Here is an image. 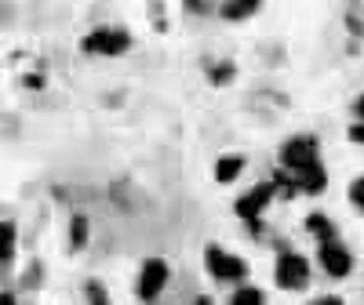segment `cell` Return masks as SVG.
Returning a JSON list of instances; mask_svg holds the SVG:
<instances>
[{
    "label": "cell",
    "instance_id": "obj_1",
    "mask_svg": "<svg viewBox=\"0 0 364 305\" xmlns=\"http://www.w3.org/2000/svg\"><path fill=\"white\" fill-rule=\"evenodd\" d=\"M281 160H284V167H291V171H302V167H310V164H321V160H317V142H314L310 135L288 138V145L281 149Z\"/></svg>",
    "mask_w": 364,
    "mask_h": 305
},
{
    "label": "cell",
    "instance_id": "obj_2",
    "mask_svg": "<svg viewBox=\"0 0 364 305\" xmlns=\"http://www.w3.org/2000/svg\"><path fill=\"white\" fill-rule=\"evenodd\" d=\"M204 262H208V272H211V277H219V280H240L248 272L245 262H240L237 255H226L223 248H208Z\"/></svg>",
    "mask_w": 364,
    "mask_h": 305
},
{
    "label": "cell",
    "instance_id": "obj_3",
    "mask_svg": "<svg viewBox=\"0 0 364 305\" xmlns=\"http://www.w3.org/2000/svg\"><path fill=\"white\" fill-rule=\"evenodd\" d=\"M128 44H132L128 33H124V29H113V26L95 29V33L84 37V51H95V55H120Z\"/></svg>",
    "mask_w": 364,
    "mask_h": 305
},
{
    "label": "cell",
    "instance_id": "obj_4",
    "mask_svg": "<svg viewBox=\"0 0 364 305\" xmlns=\"http://www.w3.org/2000/svg\"><path fill=\"white\" fill-rule=\"evenodd\" d=\"M306 280H310V262L302 258V255L284 251V255L277 258V284H281V287H302Z\"/></svg>",
    "mask_w": 364,
    "mask_h": 305
},
{
    "label": "cell",
    "instance_id": "obj_5",
    "mask_svg": "<svg viewBox=\"0 0 364 305\" xmlns=\"http://www.w3.org/2000/svg\"><path fill=\"white\" fill-rule=\"evenodd\" d=\"M273 193H277V189H273V182H262V186H255L248 196H240V200H237V215H240V218H248L255 233H259V211L273 200Z\"/></svg>",
    "mask_w": 364,
    "mask_h": 305
},
{
    "label": "cell",
    "instance_id": "obj_6",
    "mask_svg": "<svg viewBox=\"0 0 364 305\" xmlns=\"http://www.w3.org/2000/svg\"><path fill=\"white\" fill-rule=\"evenodd\" d=\"M164 284H168V265L161 258H149L142 265V277H139V298L142 301H154L164 291Z\"/></svg>",
    "mask_w": 364,
    "mask_h": 305
},
{
    "label": "cell",
    "instance_id": "obj_7",
    "mask_svg": "<svg viewBox=\"0 0 364 305\" xmlns=\"http://www.w3.org/2000/svg\"><path fill=\"white\" fill-rule=\"evenodd\" d=\"M321 265L328 277H346L350 272V251H343L339 243H321Z\"/></svg>",
    "mask_w": 364,
    "mask_h": 305
},
{
    "label": "cell",
    "instance_id": "obj_8",
    "mask_svg": "<svg viewBox=\"0 0 364 305\" xmlns=\"http://www.w3.org/2000/svg\"><path fill=\"white\" fill-rule=\"evenodd\" d=\"M295 182H299V189H302V193H321V189L328 186V174H324L321 164H310V167L295 171Z\"/></svg>",
    "mask_w": 364,
    "mask_h": 305
},
{
    "label": "cell",
    "instance_id": "obj_9",
    "mask_svg": "<svg viewBox=\"0 0 364 305\" xmlns=\"http://www.w3.org/2000/svg\"><path fill=\"white\" fill-rule=\"evenodd\" d=\"M240 171H245V157H223V160L215 164V178H219V182H233Z\"/></svg>",
    "mask_w": 364,
    "mask_h": 305
},
{
    "label": "cell",
    "instance_id": "obj_10",
    "mask_svg": "<svg viewBox=\"0 0 364 305\" xmlns=\"http://www.w3.org/2000/svg\"><path fill=\"white\" fill-rule=\"evenodd\" d=\"M306 229H310L321 243H331V236H336V226H331L324 215H310V218H306Z\"/></svg>",
    "mask_w": 364,
    "mask_h": 305
},
{
    "label": "cell",
    "instance_id": "obj_11",
    "mask_svg": "<svg viewBox=\"0 0 364 305\" xmlns=\"http://www.w3.org/2000/svg\"><path fill=\"white\" fill-rule=\"evenodd\" d=\"M11 251H15V226L4 222L0 226V262H11Z\"/></svg>",
    "mask_w": 364,
    "mask_h": 305
},
{
    "label": "cell",
    "instance_id": "obj_12",
    "mask_svg": "<svg viewBox=\"0 0 364 305\" xmlns=\"http://www.w3.org/2000/svg\"><path fill=\"white\" fill-rule=\"evenodd\" d=\"M230 305H262V291H259V287H240V291L230 298Z\"/></svg>",
    "mask_w": 364,
    "mask_h": 305
},
{
    "label": "cell",
    "instance_id": "obj_13",
    "mask_svg": "<svg viewBox=\"0 0 364 305\" xmlns=\"http://www.w3.org/2000/svg\"><path fill=\"white\" fill-rule=\"evenodd\" d=\"M255 11V4L248 0V4H237V0H230V4H223V15L226 18H245V15H252Z\"/></svg>",
    "mask_w": 364,
    "mask_h": 305
},
{
    "label": "cell",
    "instance_id": "obj_14",
    "mask_svg": "<svg viewBox=\"0 0 364 305\" xmlns=\"http://www.w3.org/2000/svg\"><path fill=\"white\" fill-rule=\"evenodd\" d=\"M70 240H73V248H84V240H87V222L84 218L70 222Z\"/></svg>",
    "mask_w": 364,
    "mask_h": 305
},
{
    "label": "cell",
    "instance_id": "obj_15",
    "mask_svg": "<svg viewBox=\"0 0 364 305\" xmlns=\"http://www.w3.org/2000/svg\"><path fill=\"white\" fill-rule=\"evenodd\" d=\"M350 200H353V204L364 211V178H357L353 186H350Z\"/></svg>",
    "mask_w": 364,
    "mask_h": 305
},
{
    "label": "cell",
    "instance_id": "obj_16",
    "mask_svg": "<svg viewBox=\"0 0 364 305\" xmlns=\"http://www.w3.org/2000/svg\"><path fill=\"white\" fill-rule=\"evenodd\" d=\"M87 291H91V305H106V291H102L99 284H91Z\"/></svg>",
    "mask_w": 364,
    "mask_h": 305
},
{
    "label": "cell",
    "instance_id": "obj_17",
    "mask_svg": "<svg viewBox=\"0 0 364 305\" xmlns=\"http://www.w3.org/2000/svg\"><path fill=\"white\" fill-rule=\"evenodd\" d=\"M350 138H353L357 145H364V124H360V120H357V124L350 128Z\"/></svg>",
    "mask_w": 364,
    "mask_h": 305
},
{
    "label": "cell",
    "instance_id": "obj_18",
    "mask_svg": "<svg viewBox=\"0 0 364 305\" xmlns=\"http://www.w3.org/2000/svg\"><path fill=\"white\" fill-rule=\"evenodd\" d=\"M310 305H343L339 298H317V301H310Z\"/></svg>",
    "mask_w": 364,
    "mask_h": 305
},
{
    "label": "cell",
    "instance_id": "obj_19",
    "mask_svg": "<svg viewBox=\"0 0 364 305\" xmlns=\"http://www.w3.org/2000/svg\"><path fill=\"white\" fill-rule=\"evenodd\" d=\"M357 116H360V124H364V95L357 99Z\"/></svg>",
    "mask_w": 364,
    "mask_h": 305
},
{
    "label": "cell",
    "instance_id": "obj_20",
    "mask_svg": "<svg viewBox=\"0 0 364 305\" xmlns=\"http://www.w3.org/2000/svg\"><path fill=\"white\" fill-rule=\"evenodd\" d=\"M0 305H15V298H11V294H4V298H0Z\"/></svg>",
    "mask_w": 364,
    "mask_h": 305
}]
</instances>
